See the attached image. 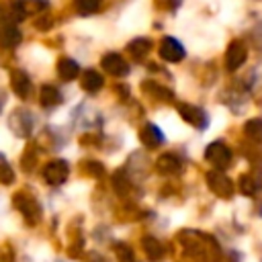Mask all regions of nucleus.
<instances>
[{
    "label": "nucleus",
    "mask_w": 262,
    "mask_h": 262,
    "mask_svg": "<svg viewBox=\"0 0 262 262\" xmlns=\"http://www.w3.org/2000/svg\"><path fill=\"white\" fill-rule=\"evenodd\" d=\"M178 242L182 246V252L192 260V262H219L221 250L217 242L196 229H184L178 233Z\"/></svg>",
    "instance_id": "nucleus-1"
},
{
    "label": "nucleus",
    "mask_w": 262,
    "mask_h": 262,
    "mask_svg": "<svg viewBox=\"0 0 262 262\" xmlns=\"http://www.w3.org/2000/svg\"><path fill=\"white\" fill-rule=\"evenodd\" d=\"M12 205L14 209L27 219L29 225H37L43 217V209H41V203L27 190H18L14 196H12Z\"/></svg>",
    "instance_id": "nucleus-2"
},
{
    "label": "nucleus",
    "mask_w": 262,
    "mask_h": 262,
    "mask_svg": "<svg viewBox=\"0 0 262 262\" xmlns=\"http://www.w3.org/2000/svg\"><path fill=\"white\" fill-rule=\"evenodd\" d=\"M8 127H10V131H12L16 137L27 139V137H31V133H33V129H35V115H33L29 108L18 106V108H14V111L8 115Z\"/></svg>",
    "instance_id": "nucleus-3"
},
{
    "label": "nucleus",
    "mask_w": 262,
    "mask_h": 262,
    "mask_svg": "<svg viewBox=\"0 0 262 262\" xmlns=\"http://www.w3.org/2000/svg\"><path fill=\"white\" fill-rule=\"evenodd\" d=\"M205 180H207L209 188H211L217 196H221V199H229V196L235 192L233 180H231L223 170H219V168L209 170V172H207V176H205Z\"/></svg>",
    "instance_id": "nucleus-4"
},
{
    "label": "nucleus",
    "mask_w": 262,
    "mask_h": 262,
    "mask_svg": "<svg viewBox=\"0 0 262 262\" xmlns=\"http://www.w3.org/2000/svg\"><path fill=\"white\" fill-rule=\"evenodd\" d=\"M41 176H43V180H45L47 184L59 186V184H63V182L68 180V176H70V166H68L66 160L55 158V160L47 162V164L41 168Z\"/></svg>",
    "instance_id": "nucleus-5"
},
{
    "label": "nucleus",
    "mask_w": 262,
    "mask_h": 262,
    "mask_svg": "<svg viewBox=\"0 0 262 262\" xmlns=\"http://www.w3.org/2000/svg\"><path fill=\"white\" fill-rule=\"evenodd\" d=\"M205 160H207L209 164H213L215 168L225 170V168L231 164L233 154H231V149H229L223 141H213V143H209L207 149H205Z\"/></svg>",
    "instance_id": "nucleus-6"
},
{
    "label": "nucleus",
    "mask_w": 262,
    "mask_h": 262,
    "mask_svg": "<svg viewBox=\"0 0 262 262\" xmlns=\"http://www.w3.org/2000/svg\"><path fill=\"white\" fill-rule=\"evenodd\" d=\"M248 57V47L242 39H233L225 49V68L227 72H237Z\"/></svg>",
    "instance_id": "nucleus-7"
},
{
    "label": "nucleus",
    "mask_w": 262,
    "mask_h": 262,
    "mask_svg": "<svg viewBox=\"0 0 262 262\" xmlns=\"http://www.w3.org/2000/svg\"><path fill=\"white\" fill-rule=\"evenodd\" d=\"M178 115L192 127H196L199 131H205L209 127V115L205 108L196 106V104H178Z\"/></svg>",
    "instance_id": "nucleus-8"
},
{
    "label": "nucleus",
    "mask_w": 262,
    "mask_h": 262,
    "mask_svg": "<svg viewBox=\"0 0 262 262\" xmlns=\"http://www.w3.org/2000/svg\"><path fill=\"white\" fill-rule=\"evenodd\" d=\"M184 53H186V51H184L182 43H180L178 39H174V37H164L162 43H160V47H158V55H160L164 61H170V63L182 61Z\"/></svg>",
    "instance_id": "nucleus-9"
},
{
    "label": "nucleus",
    "mask_w": 262,
    "mask_h": 262,
    "mask_svg": "<svg viewBox=\"0 0 262 262\" xmlns=\"http://www.w3.org/2000/svg\"><path fill=\"white\" fill-rule=\"evenodd\" d=\"M20 41H23L20 29L12 20L2 18L0 20V47L2 49H14L16 45H20Z\"/></svg>",
    "instance_id": "nucleus-10"
},
{
    "label": "nucleus",
    "mask_w": 262,
    "mask_h": 262,
    "mask_svg": "<svg viewBox=\"0 0 262 262\" xmlns=\"http://www.w3.org/2000/svg\"><path fill=\"white\" fill-rule=\"evenodd\" d=\"M100 66L106 74L117 76V78L129 74V63L125 61V57L121 53H104L102 59H100Z\"/></svg>",
    "instance_id": "nucleus-11"
},
{
    "label": "nucleus",
    "mask_w": 262,
    "mask_h": 262,
    "mask_svg": "<svg viewBox=\"0 0 262 262\" xmlns=\"http://www.w3.org/2000/svg\"><path fill=\"white\" fill-rule=\"evenodd\" d=\"M139 139L145 147L156 149L166 141V135L162 133V129L156 123H143V127L139 129Z\"/></svg>",
    "instance_id": "nucleus-12"
},
{
    "label": "nucleus",
    "mask_w": 262,
    "mask_h": 262,
    "mask_svg": "<svg viewBox=\"0 0 262 262\" xmlns=\"http://www.w3.org/2000/svg\"><path fill=\"white\" fill-rule=\"evenodd\" d=\"M10 88L14 90V94L18 98H25L27 100V98L33 96V82H31V78L23 70H14L10 74Z\"/></svg>",
    "instance_id": "nucleus-13"
},
{
    "label": "nucleus",
    "mask_w": 262,
    "mask_h": 262,
    "mask_svg": "<svg viewBox=\"0 0 262 262\" xmlns=\"http://www.w3.org/2000/svg\"><path fill=\"white\" fill-rule=\"evenodd\" d=\"M39 102L43 108H55L57 104L63 102V94L57 86L53 84H43L41 90H39Z\"/></svg>",
    "instance_id": "nucleus-14"
},
{
    "label": "nucleus",
    "mask_w": 262,
    "mask_h": 262,
    "mask_svg": "<svg viewBox=\"0 0 262 262\" xmlns=\"http://www.w3.org/2000/svg\"><path fill=\"white\" fill-rule=\"evenodd\" d=\"M141 248H143L147 260H151V262H162L164 256H166V248H164V244H162L158 237H154V235H143V239H141Z\"/></svg>",
    "instance_id": "nucleus-15"
},
{
    "label": "nucleus",
    "mask_w": 262,
    "mask_h": 262,
    "mask_svg": "<svg viewBox=\"0 0 262 262\" xmlns=\"http://www.w3.org/2000/svg\"><path fill=\"white\" fill-rule=\"evenodd\" d=\"M239 190L248 196H254L262 190V172H250V174H244L239 176V182H237Z\"/></svg>",
    "instance_id": "nucleus-16"
},
{
    "label": "nucleus",
    "mask_w": 262,
    "mask_h": 262,
    "mask_svg": "<svg viewBox=\"0 0 262 262\" xmlns=\"http://www.w3.org/2000/svg\"><path fill=\"white\" fill-rule=\"evenodd\" d=\"M156 170L160 174H176L182 170V160L176 156V154H162L158 160H156Z\"/></svg>",
    "instance_id": "nucleus-17"
},
{
    "label": "nucleus",
    "mask_w": 262,
    "mask_h": 262,
    "mask_svg": "<svg viewBox=\"0 0 262 262\" xmlns=\"http://www.w3.org/2000/svg\"><path fill=\"white\" fill-rule=\"evenodd\" d=\"M80 84H82V88L86 90V92H98L102 86H104V78H102V74H98L96 70H86L82 76H80Z\"/></svg>",
    "instance_id": "nucleus-18"
},
{
    "label": "nucleus",
    "mask_w": 262,
    "mask_h": 262,
    "mask_svg": "<svg viewBox=\"0 0 262 262\" xmlns=\"http://www.w3.org/2000/svg\"><path fill=\"white\" fill-rule=\"evenodd\" d=\"M57 74H59L61 80L70 82V80L78 78V74H80V66H78V61L72 59V57H61V59L57 61Z\"/></svg>",
    "instance_id": "nucleus-19"
},
{
    "label": "nucleus",
    "mask_w": 262,
    "mask_h": 262,
    "mask_svg": "<svg viewBox=\"0 0 262 262\" xmlns=\"http://www.w3.org/2000/svg\"><path fill=\"white\" fill-rule=\"evenodd\" d=\"M141 88H143L151 98H156V100H172V98H174V92H172L170 88H166V86H162V84H158V82H154V80H145V82L141 84Z\"/></svg>",
    "instance_id": "nucleus-20"
},
{
    "label": "nucleus",
    "mask_w": 262,
    "mask_h": 262,
    "mask_svg": "<svg viewBox=\"0 0 262 262\" xmlns=\"http://www.w3.org/2000/svg\"><path fill=\"white\" fill-rule=\"evenodd\" d=\"M151 41L147 37H139V39H133L129 45H127V51L135 57V59H143L149 51H151Z\"/></svg>",
    "instance_id": "nucleus-21"
},
{
    "label": "nucleus",
    "mask_w": 262,
    "mask_h": 262,
    "mask_svg": "<svg viewBox=\"0 0 262 262\" xmlns=\"http://www.w3.org/2000/svg\"><path fill=\"white\" fill-rule=\"evenodd\" d=\"M74 8H76L78 14L90 16V14H96L102 8V0H74Z\"/></svg>",
    "instance_id": "nucleus-22"
},
{
    "label": "nucleus",
    "mask_w": 262,
    "mask_h": 262,
    "mask_svg": "<svg viewBox=\"0 0 262 262\" xmlns=\"http://www.w3.org/2000/svg\"><path fill=\"white\" fill-rule=\"evenodd\" d=\"M244 135L254 143H262V119H250L244 125Z\"/></svg>",
    "instance_id": "nucleus-23"
},
{
    "label": "nucleus",
    "mask_w": 262,
    "mask_h": 262,
    "mask_svg": "<svg viewBox=\"0 0 262 262\" xmlns=\"http://www.w3.org/2000/svg\"><path fill=\"white\" fill-rule=\"evenodd\" d=\"M113 186H115V190H117L119 194H127V192H129L131 182H129V176H127L125 170H119V172L113 176Z\"/></svg>",
    "instance_id": "nucleus-24"
},
{
    "label": "nucleus",
    "mask_w": 262,
    "mask_h": 262,
    "mask_svg": "<svg viewBox=\"0 0 262 262\" xmlns=\"http://www.w3.org/2000/svg\"><path fill=\"white\" fill-rule=\"evenodd\" d=\"M12 182H14V172H12L10 164H8V160L4 158V154L0 151V184L8 186Z\"/></svg>",
    "instance_id": "nucleus-25"
},
{
    "label": "nucleus",
    "mask_w": 262,
    "mask_h": 262,
    "mask_svg": "<svg viewBox=\"0 0 262 262\" xmlns=\"http://www.w3.org/2000/svg\"><path fill=\"white\" fill-rule=\"evenodd\" d=\"M115 252H117L119 262H137L133 250H131L127 244H123V242H117V244H115Z\"/></svg>",
    "instance_id": "nucleus-26"
},
{
    "label": "nucleus",
    "mask_w": 262,
    "mask_h": 262,
    "mask_svg": "<svg viewBox=\"0 0 262 262\" xmlns=\"http://www.w3.org/2000/svg\"><path fill=\"white\" fill-rule=\"evenodd\" d=\"M82 168H84L90 176H94V178H100V176L104 174V166H102L98 160H84V162H82Z\"/></svg>",
    "instance_id": "nucleus-27"
},
{
    "label": "nucleus",
    "mask_w": 262,
    "mask_h": 262,
    "mask_svg": "<svg viewBox=\"0 0 262 262\" xmlns=\"http://www.w3.org/2000/svg\"><path fill=\"white\" fill-rule=\"evenodd\" d=\"M23 168L25 170H33L35 164H37V156H35V147H29L25 154H23V160H20Z\"/></svg>",
    "instance_id": "nucleus-28"
},
{
    "label": "nucleus",
    "mask_w": 262,
    "mask_h": 262,
    "mask_svg": "<svg viewBox=\"0 0 262 262\" xmlns=\"http://www.w3.org/2000/svg\"><path fill=\"white\" fill-rule=\"evenodd\" d=\"M252 43L258 51H262V20H258L252 29Z\"/></svg>",
    "instance_id": "nucleus-29"
},
{
    "label": "nucleus",
    "mask_w": 262,
    "mask_h": 262,
    "mask_svg": "<svg viewBox=\"0 0 262 262\" xmlns=\"http://www.w3.org/2000/svg\"><path fill=\"white\" fill-rule=\"evenodd\" d=\"M0 262H14V250L10 244L0 246Z\"/></svg>",
    "instance_id": "nucleus-30"
},
{
    "label": "nucleus",
    "mask_w": 262,
    "mask_h": 262,
    "mask_svg": "<svg viewBox=\"0 0 262 262\" xmlns=\"http://www.w3.org/2000/svg\"><path fill=\"white\" fill-rule=\"evenodd\" d=\"M25 10H39L43 4H47V0H16Z\"/></svg>",
    "instance_id": "nucleus-31"
},
{
    "label": "nucleus",
    "mask_w": 262,
    "mask_h": 262,
    "mask_svg": "<svg viewBox=\"0 0 262 262\" xmlns=\"http://www.w3.org/2000/svg\"><path fill=\"white\" fill-rule=\"evenodd\" d=\"M51 23H53V18H51L49 14H43L41 18H37V29H43V31H45V29L51 27Z\"/></svg>",
    "instance_id": "nucleus-32"
},
{
    "label": "nucleus",
    "mask_w": 262,
    "mask_h": 262,
    "mask_svg": "<svg viewBox=\"0 0 262 262\" xmlns=\"http://www.w3.org/2000/svg\"><path fill=\"white\" fill-rule=\"evenodd\" d=\"M4 100H6V92H0V113H2V106H4Z\"/></svg>",
    "instance_id": "nucleus-33"
},
{
    "label": "nucleus",
    "mask_w": 262,
    "mask_h": 262,
    "mask_svg": "<svg viewBox=\"0 0 262 262\" xmlns=\"http://www.w3.org/2000/svg\"><path fill=\"white\" fill-rule=\"evenodd\" d=\"M92 262H106V260H104V258H102V256H96V258H94V260H92Z\"/></svg>",
    "instance_id": "nucleus-34"
},
{
    "label": "nucleus",
    "mask_w": 262,
    "mask_h": 262,
    "mask_svg": "<svg viewBox=\"0 0 262 262\" xmlns=\"http://www.w3.org/2000/svg\"><path fill=\"white\" fill-rule=\"evenodd\" d=\"M55 262H63V260H55Z\"/></svg>",
    "instance_id": "nucleus-35"
}]
</instances>
